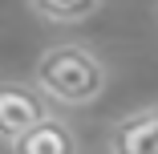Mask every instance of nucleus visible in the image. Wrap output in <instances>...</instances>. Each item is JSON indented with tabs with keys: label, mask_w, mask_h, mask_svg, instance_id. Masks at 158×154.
Returning <instances> with one entry per match:
<instances>
[{
	"label": "nucleus",
	"mask_w": 158,
	"mask_h": 154,
	"mask_svg": "<svg viewBox=\"0 0 158 154\" xmlns=\"http://www.w3.org/2000/svg\"><path fill=\"white\" fill-rule=\"evenodd\" d=\"M33 85L41 89L45 102H53L61 110H85L106 94L110 69L89 45L57 41V45L41 49L37 65H33Z\"/></svg>",
	"instance_id": "obj_1"
},
{
	"label": "nucleus",
	"mask_w": 158,
	"mask_h": 154,
	"mask_svg": "<svg viewBox=\"0 0 158 154\" xmlns=\"http://www.w3.org/2000/svg\"><path fill=\"white\" fill-rule=\"evenodd\" d=\"M41 118H49V102L33 81H16V77L0 81V142L4 146L20 138L28 126H37Z\"/></svg>",
	"instance_id": "obj_2"
},
{
	"label": "nucleus",
	"mask_w": 158,
	"mask_h": 154,
	"mask_svg": "<svg viewBox=\"0 0 158 154\" xmlns=\"http://www.w3.org/2000/svg\"><path fill=\"white\" fill-rule=\"evenodd\" d=\"M106 154H158V102L122 114L106 130Z\"/></svg>",
	"instance_id": "obj_3"
},
{
	"label": "nucleus",
	"mask_w": 158,
	"mask_h": 154,
	"mask_svg": "<svg viewBox=\"0 0 158 154\" xmlns=\"http://www.w3.org/2000/svg\"><path fill=\"white\" fill-rule=\"evenodd\" d=\"M77 150H81L77 130L65 118H53V114L8 142V154H77Z\"/></svg>",
	"instance_id": "obj_4"
},
{
	"label": "nucleus",
	"mask_w": 158,
	"mask_h": 154,
	"mask_svg": "<svg viewBox=\"0 0 158 154\" xmlns=\"http://www.w3.org/2000/svg\"><path fill=\"white\" fill-rule=\"evenodd\" d=\"M28 12L45 24H81L98 12L106 0H24Z\"/></svg>",
	"instance_id": "obj_5"
}]
</instances>
